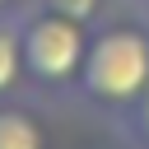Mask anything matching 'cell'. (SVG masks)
Returning <instances> with one entry per match:
<instances>
[{"label": "cell", "instance_id": "6da1fadb", "mask_svg": "<svg viewBox=\"0 0 149 149\" xmlns=\"http://www.w3.org/2000/svg\"><path fill=\"white\" fill-rule=\"evenodd\" d=\"M74 93L102 116H126L149 93V23L140 19H102L88 37L84 70Z\"/></svg>", "mask_w": 149, "mask_h": 149}, {"label": "cell", "instance_id": "7a4b0ae2", "mask_svg": "<svg viewBox=\"0 0 149 149\" xmlns=\"http://www.w3.org/2000/svg\"><path fill=\"white\" fill-rule=\"evenodd\" d=\"M88 37H93L88 23L65 19L56 9H42V5H28L19 14V42H23L28 84H37L42 93H74Z\"/></svg>", "mask_w": 149, "mask_h": 149}, {"label": "cell", "instance_id": "3957f363", "mask_svg": "<svg viewBox=\"0 0 149 149\" xmlns=\"http://www.w3.org/2000/svg\"><path fill=\"white\" fill-rule=\"evenodd\" d=\"M0 149H47V126L33 107L0 98Z\"/></svg>", "mask_w": 149, "mask_h": 149}, {"label": "cell", "instance_id": "277c9868", "mask_svg": "<svg viewBox=\"0 0 149 149\" xmlns=\"http://www.w3.org/2000/svg\"><path fill=\"white\" fill-rule=\"evenodd\" d=\"M28 79L23 70V42H19V14L0 19V98H9Z\"/></svg>", "mask_w": 149, "mask_h": 149}, {"label": "cell", "instance_id": "5b68a950", "mask_svg": "<svg viewBox=\"0 0 149 149\" xmlns=\"http://www.w3.org/2000/svg\"><path fill=\"white\" fill-rule=\"evenodd\" d=\"M33 5L56 9V14H65V19H79V23H88V28H98L102 14H107V0H33Z\"/></svg>", "mask_w": 149, "mask_h": 149}, {"label": "cell", "instance_id": "8992f818", "mask_svg": "<svg viewBox=\"0 0 149 149\" xmlns=\"http://www.w3.org/2000/svg\"><path fill=\"white\" fill-rule=\"evenodd\" d=\"M116 126L126 130V140H130L135 149H149V93H144L126 116H116Z\"/></svg>", "mask_w": 149, "mask_h": 149}, {"label": "cell", "instance_id": "52a82bcc", "mask_svg": "<svg viewBox=\"0 0 149 149\" xmlns=\"http://www.w3.org/2000/svg\"><path fill=\"white\" fill-rule=\"evenodd\" d=\"M28 0H0V19H9V14H19Z\"/></svg>", "mask_w": 149, "mask_h": 149}, {"label": "cell", "instance_id": "ba28073f", "mask_svg": "<svg viewBox=\"0 0 149 149\" xmlns=\"http://www.w3.org/2000/svg\"><path fill=\"white\" fill-rule=\"evenodd\" d=\"M144 9H149V0H144Z\"/></svg>", "mask_w": 149, "mask_h": 149}]
</instances>
